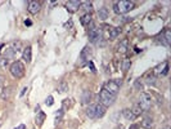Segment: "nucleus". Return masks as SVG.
<instances>
[{
    "instance_id": "3",
    "label": "nucleus",
    "mask_w": 171,
    "mask_h": 129,
    "mask_svg": "<svg viewBox=\"0 0 171 129\" xmlns=\"http://www.w3.org/2000/svg\"><path fill=\"white\" fill-rule=\"evenodd\" d=\"M99 98H100V103L104 106V107H108V106H112L116 101V96L108 93L107 90L102 89L100 93H99Z\"/></svg>"
},
{
    "instance_id": "6",
    "label": "nucleus",
    "mask_w": 171,
    "mask_h": 129,
    "mask_svg": "<svg viewBox=\"0 0 171 129\" xmlns=\"http://www.w3.org/2000/svg\"><path fill=\"white\" fill-rule=\"evenodd\" d=\"M92 29L89 30V40L92 43H98L99 40H102V30L99 27H95L93 23H90Z\"/></svg>"
},
{
    "instance_id": "20",
    "label": "nucleus",
    "mask_w": 171,
    "mask_h": 129,
    "mask_svg": "<svg viewBox=\"0 0 171 129\" xmlns=\"http://www.w3.org/2000/svg\"><path fill=\"white\" fill-rule=\"evenodd\" d=\"M128 40H122V42H120V44L117 45V51L120 52V53H126V51H128Z\"/></svg>"
},
{
    "instance_id": "12",
    "label": "nucleus",
    "mask_w": 171,
    "mask_h": 129,
    "mask_svg": "<svg viewBox=\"0 0 171 129\" xmlns=\"http://www.w3.org/2000/svg\"><path fill=\"white\" fill-rule=\"evenodd\" d=\"M22 56H23V59H24V61H26L27 63H30V62H31V59H32V48H31V46H30V45L26 46Z\"/></svg>"
},
{
    "instance_id": "10",
    "label": "nucleus",
    "mask_w": 171,
    "mask_h": 129,
    "mask_svg": "<svg viewBox=\"0 0 171 129\" xmlns=\"http://www.w3.org/2000/svg\"><path fill=\"white\" fill-rule=\"evenodd\" d=\"M95 107V119H99V117H103L104 114L107 111V107H104L102 103H98V105H94Z\"/></svg>"
},
{
    "instance_id": "7",
    "label": "nucleus",
    "mask_w": 171,
    "mask_h": 129,
    "mask_svg": "<svg viewBox=\"0 0 171 129\" xmlns=\"http://www.w3.org/2000/svg\"><path fill=\"white\" fill-rule=\"evenodd\" d=\"M80 4H81V1L70 0V1H67V4H66V9H67L70 13H75L80 9Z\"/></svg>"
},
{
    "instance_id": "24",
    "label": "nucleus",
    "mask_w": 171,
    "mask_h": 129,
    "mask_svg": "<svg viewBox=\"0 0 171 129\" xmlns=\"http://www.w3.org/2000/svg\"><path fill=\"white\" fill-rule=\"evenodd\" d=\"M4 56H5V59H13V58H14V56H16V53H14V51H13V49L9 46V48H7Z\"/></svg>"
},
{
    "instance_id": "8",
    "label": "nucleus",
    "mask_w": 171,
    "mask_h": 129,
    "mask_svg": "<svg viewBox=\"0 0 171 129\" xmlns=\"http://www.w3.org/2000/svg\"><path fill=\"white\" fill-rule=\"evenodd\" d=\"M167 72H169V63L167 62H164V63L154 67V74L156 75H167Z\"/></svg>"
},
{
    "instance_id": "21",
    "label": "nucleus",
    "mask_w": 171,
    "mask_h": 129,
    "mask_svg": "<svg viewBox=\"0 0 171 129\" xmlns=\"http://www.w3.org/2000/svg\"><path fill=\"white\" fill-rule=\"evenodd\" d=\"M108 35H109V39H116V38L120 35V29H116V27H109Z\"/></svg>"
},
{
    "instance_id": "36",
    "label": "nucleus",
    "mask_w": 171,
    "mask_h": 129,
    "mask_svg": "<svg viewBox=\"0 0 171 129\" xmlns=\"http://www.w3.org/2000/svg\"><path fill=\"white\" fill-rule=\"evenodd\" d=\"M129 129H139V125H138V124H131Z\"/></svg>"
},
{
    "instance_id": "23",
    "label": "nucleus",
    "mask_w": 171,
    "mask_h": 129,
    "mask_svg": "<svg viewBox=\"0 0 171 129\" xmlns=\"http://www.w3.org/2000/svg\"><path fill=\"white\" fill-rule=\"evenodd\" d=\"M68 90V84L66 83V81H62V83H59V85L57 88V92L58 93H66Z\"/></svg>"
},
{
    "instance_id": "13",
    "label": "nucleus",
    "mask_w": 171,
    "mask_h": 129,
    "mask_svg": "<svg viewBox=\"0 0 171 129\" xmlns=\"http://www.w3.org/2000/svg\"><path fill=\"white\" fill-rule=\"evenodd\" d=\"M80 9L85 10L86 14H90V12L93 10V4L90 1H81V4H80Z\"/></svg>"
},
{
    "instance_id": "33",
    "label": "nucleus",
    "mask_w": 171,
    "mask_h": 129,
    "mask_svg": "<svg viewBox=\"0 0 171 129\" xmlns=\"http://www.w3.org/2000/svg\"><path fill=\"white\" fill-rule=\"evenodd\" d=\"M88 63H89V66H90V68H92V71H93V72H95V67H94V65H93V62L92 61H89V62H88Z\"/></svg>"
},
{
    "instance_id": "34",
    "label": "nucleus",
    "mask_w": 171,
    "mask_h": 129,
    "mask_svg": "<svg viewBox=\"0 0 171 129\" xmlns=\"http://www.w3.org/2000/svg\"><path fill=\"white\" fill-rule=\"evenodd\" d=\"M27 90H29V89H27V87H24L23 89H22V92H21V97H23V96H24V93H26Z\"/></svg>"
},
{
    "instance_id": "9",
    "label": "nucleus",
    "mask_w": 171,
    "mask_h": 129,
    "mask_svg": "<svg viewBox=\"0 0 171 129\" xmlns=\"http://www.w3.org/2000/svg\"><path fill=\"white\" fill-rule=\"evenodd\" d=\"M40 8H41V4L39 1H29V4H27V10L31 14H36L40 10Z\"/></svg>"
},
{
    "instance_id": "38",
    "label": "nucleus",
    "mask_w": 171,
    "mask_h": 129,
    "mask_svg": "<svg viewBox=\"0 0 171 129\" xmlns=\"http://www.w3.org/2000/svg\"><path fill=\"white\" fill-rule=\"evenodd\" d=\"M3 84H4V76L0 75V87H1Z\"/></svg>"
},
{
    "instance_id": "27",
    "label": "nucleus",
    "mask_w": 171,
    "mask_h": 129,
    "mask_svg": "<svg viewBox=\"0 0 171 129\" xmlns=\"http://www.w3.org/2000/svg\"><path fill=\"white\" fill-rule=\"evenodd\" d=\"M10 48L14 51V53H18V52H21L22 51V43L21 42H14L12 44V46Z\"/></svg>"
},
{
    "instance_id": "40",
    "label": "nucleus",
    "mask_w": 171,
    "mask_h": 129,
    "mask_svg": "<svg viewBox=\"0 0 171 129\" xmlns=\"http://www.w3.org/2000/svg\"><path fill=\"white\" fill-rule=\"evenodd\" d=\"M165 129H170V128H169V127H166V128H165Z\"/></svg>"
},
{
    "instance_id": "14",
    "label": "nucleus",
    "mask_w": 171,
    "mask_h": 129,
    "mask_svg": "<svg viewBox=\"0 0 171 129\" xmlns=\"http://www.w3.org/2000/svg\"><path fill=\"white\" fill-rule=\"evenodd\" d=\"M108 9H107L106 7H102V8H99V10H98V17H99V20H102V21H106L107 18H108Z\"/></svg>"
},
{
    "instance_id": "11",
    "label": "nucleus",
    "mask_w": 171,
    "mask_h": 129,
    "mask_svg": "<svg viewBox=\"0 0 171 129\" xmlns=\"http://www.w3.org/2000/svg\"><path fill=\"white\" fill-rule=\"evenodd\" d=\"M161 42L164 45H170L171 43V30L170 29H166L164 31V36H161Z\"/></svg>"
},
{
    "instance_id": "2",
    "label": "nucleus",
    "mask_w": 171,
    "mask_h": 129,
    "mask_svg": "<svg viewBox=\"0 0 171 129\" xmlns=\"http://www.w3.org/2000/svg\"><path fill=\"white\" fill-rule=\"evenodd\" d=\"M9 71L16 79H21L24 75V66L21 61H14L9 67Z\"/></svg>"
},
{
    "instance_id": "17",
    "label": "nucleus",
    "mask_w": 171,
    "mask_h": 129,
    "mask_svg": "<svg viewBox=\"0 0 171 129\" xmlns=\"http://www.w3.org/2000/svg\"><path fill=\"white\" fill-rule=\"evenodd\" d=\"M122 115H124V117H125L126 120H130V121H131V120H134L135 117H136V116H135V115L133 114V111H131L130 109L122 110Z\"/></svg>"
},
{
    "instance_id": "28",
    "label": "nucleus",
    "mask_w": 171,
    "mask_h": 129,
    "mask_svg": "<svg viewBox=\"0 0 171 129\" xmlns=\"http://www.w3.org/2000/svg\"><path fill=\"white\" fill-rule=\"evenodd\" d=\"M130 66H131L130 59H124V62H122V71L124 72H126V71L130 70Z\"/></svg>"
},
{
    "instance_id": "4",
    "label": "nucleus",
    "mask_w": 171,
    "mask_h": 129,
    "mask_svg": "<svg viewBox=\"0 0 171 129\" xmlns=\"http://www.w3.org/2000/svg\"><path fill=\"white\" fill-rule=\"evenodd\" d=\"M138 106L142 109V111H148L151 107H152V98L148 93L143 92L139 97V102H138Z\"/></svg>"
},
{
    "instance_id": "37",
    "label": "nucleus",
    "mask_w": 171,
    "mask_h": 129,
    "mask_svg": "<svg viewBox=\"0 0 171 129\" xmlns=\"http://www.w3.org/2000/svg\"><path fill=\"white\" fill-rule=\"evenodd\" d=\"M14 129H26V125H24V124H19L18 127H16Z\"/></svg>"
},
{
    "instance_id": "19",
    "label": "nucleus",
    "mask_w": 171,
    "mask_h": 129,
    "mask_svg": "<svg viewBox=\"0 0 171 129\" xmlns=\"http://www.w3.org/2000/svg\"><path fill=\"white\" fill-rule=\"evenodd\" d=\"M142 127L144 129H152L153 128V120L151 117H144L142 121Z\"/></svg>"
},
{
    "instance_id": "16",
    "label": "nucleus",
    "mask_w": 171,
    "mask_h": 129,
    "mask_svg": "<svg viewBox=\"0 0 171 129\" xmlns=\"http://www.w3.org/2000/svg\"><path fill=\"white\" fill-rule=\"evenodd\" d=\"M10 96H12V87H7L1 90V100L3 101L9 100Z\"/></svg>"
},
{
    "instance_id": "15",
    "label": "nucleus",
    "mask_w": 171,
    "mask_h": 129,
    "mask_svg": "<svg viewBox=\"0 0 171 129\" xmlns=\"http://www.w3.org/2000/svg\"><path fill=\"white\" fill-rule=\"evenodd\" d=\"M90 56H92V51H90V48H89V46H85V48L82 49V52H81V56H80V58H81L82 61H84V59H86V61L89 62Z\"/></svg>"
},
{
    "instance_id": "25",
    "label": "nucleus",
    "mask_w": 171,
    "mask_h": 129,
    "mask_svg": "<svg viewBox=\"0 0 171 129\" xmlns=\"http://www.w3.org/2000/svg\"><path fill=\"white\" fill-rule=\"evenodd\" d=\"M86 115L89 117H92V119H95V107H94V105H90L89 107L86 109Z\"/></svg>"
},
{
    "instance_id": "29",
    "label": "nucleus",
    "mask_w": 171,
    "mask_h": 129,
    "mask_svg": "<svg viewBox=\"0 0 171 129\" xmlns=\"http://www.w3.org/2000/svg\"><path fill=\"white\" fill-rule=\"evenodd\" d=\"M131 111H133V114L135 115V116H139V115L143 112V111H142V109H140L138 105H135V107H134L133 110H131Z\"/></svg>"
},
{
    "instance_id": "30",
    "label": "nucleus",
    "mask_w": 171,
    "mask_h": 129,
    "mask_svg": "<svg viewBox=\"0 0 171 129\" xmlns=\"http://www.w3.org/2000/svg\"><path fill=\"white\" fill-rule=\"evenodd\" d=\"M53 103H54V98L52 97V96L46 97V100H45V105L46 106H53Z\"/></svg>"
},
{
    "instance_id": "35",
    "label": "nucleus",
    "mask_w": 171,
    "mask_h": 129,
    "mask_svg": "<svg viewBox=\"0 0 171 129\" xmlns=\"http://www.w3.org/2000/svg\"><path fill=\"white\" fill-rule=\"evenodd\" d=\"M135 87H136V88H140V89H142V88H143V84L139 83V80H138L136 83H135Z\"/></svg>"
},
{
    "instance_id": "18",
    "label": "nucleus",
    "mask_w": 171,
    "mask_h": 129,
    "mask_svg": "<svg viewBox=\"0 0 171 129\" xmlns=\"http://www.w3.org/2000/svg\"><path fill=\"white\" fill-rule=\"evenodd\" d=\"M80 22H81V25L85 27L89 26V23H92V14H86V13H85V14L80 18Z\"/></svg>"
},
{
    "instance_id": "5",
    "label": "nucleus",
    "mask_w": 171,
    "mask_h": 129,
    "mask_svg": "<svg viewBox=\"0 0 171 129\" xmlns=\"http://www.w3.org/2000/svg\"><path fill=\"white\" fill-rule=\"evenodd\" d=\"M120 85H121V81H118V80H108L107 83H104L103 89L107 90L108 93H111V94L116 96L118 93V90H120Z\"/></svg>"
},
{
    "instance_id": "22",
    "label": "nucleus",
    "mask_w": 171,
    "mask_h": 129,
    "mask_svg": "<svg viewBox=\"0 0 171 129\" xmlns=\"http://www.w3.org/2000/svg\"><path fill=\"white\" fill-rule=\"evenodd\" d=\"M45 114H44L43 111H39L37 112V115H36V117H35V123H36L37 125H41L44 123V120H45Z\"/></svg>"
},
{
    "instance_id": "31",
    "label": "nucleus",
    "mask_w": 171,
    "mask_h": 129,
    "mask_svg": "<svg viewBox=\"0 0 171 129\" xmlns=\"http://www.w3.org/2000/svg\"><path fill=\"white\" fill-rule=\"evenodd\" d=\"M7 65H8V59H5V58H0V67L4 68Z\"/></svg>"
},
{
    "instance_id": "26",
    "label": "nucleus",
    "mask_w": 171,
    "mask_h": 129,
    "mask_svg": "<svg viewBox=\"0 0 171 129\" xmlns=\"http://www.w3.org/2000/svg\"><path fill=\"white\" fill-rule=\"evenodd\" d=\"M90 97H92V94H90L89 90H85L84 93H82V97H81V102L82 103H88L90 100Z\"/></svg>"
},
{
    "instance_id": "1",
    "label": "nucleus",
    "mask_w": 171,
    "mask_h": 129,
    "mask_svg": "<svg viewBox=\"0 0 171 129\" xmlns=\"http://www.w3.org/2000/svg\"><path fill=\"white\" fill-rule=\"evenodd\" d=\"M131 9H134V3L128 1V0H120L116 1L113 4V10L117 14H125V13L130 12Z\"/></svg>"
},
{
    "instance_id": "39",
    "label": "nucleus",
    "mask_w": 171,
    "mask_h": 129,
    "mask_svg": "<svg viewBox=\"0 0 171 129\" xmlns=\"http://www.w3.org/2000/svg\"><path fill=\"white\" fill-rule=\"evenodd\" d=\"M24 25H26V26H31L32 22L30 21V20H26V21H24Z\"/></svg>"
},
{
    "instance_id": "32",
    "label": "nucleus",
    "mask_w": 171,
    "mask_h": 129,
    "mask_svg": "<svg viewBox=\"0 0 171 129\" xmlns=\"http://www.w3.org/2000/svg\"><path fill=\"white\" fill-rule=\"evenodd\" d=\"M70 100H64L63 101V109H67V107H70L71 105H72V102H68Z\"/></svg>"
}]
</instances>
